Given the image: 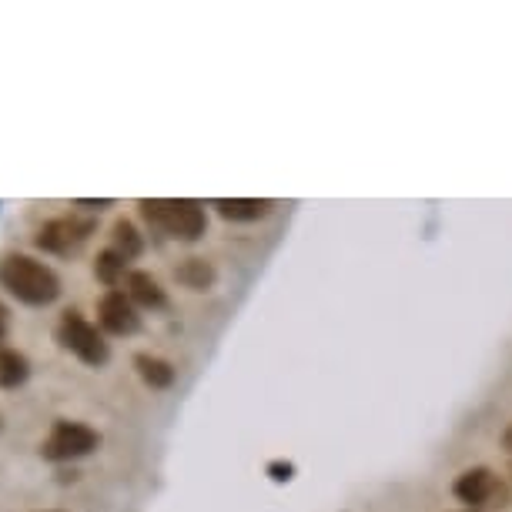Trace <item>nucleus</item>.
Wrapping results in <instances>:
<instances>
[{
    "label": "nucleus",
    "instance_id": "9d476101",
    "mask_svg": "<svg viewBox=\"0 0 512 512\" xmlns=\"http://www.w3.org/2000/svg\"><path fill=\"white\" fill-rule=\"evenodd\" d=\"M134 369H138L141 382L151 385V389H171V385H175V375H178L175 365L158 359V355H151V352L134 355Z\"/></svg>",
    "mask_w": 512,
    "mask_h": 512
},
{
    "label": "nucleus",
    "instance_id": "1a4fd4ad",
    "mask_svg": "<svg viewBox=\"0 0 512 512\" xmlns=\"http://www.w3.org/2000/svg\"><path fill=\"white\" fill-rule=\"evenodd\" d=\"M211 208L225 221H262L272 215L275 205L265 198H218V201H211Z\"/></svg>",
    "mask_w": 512,
    "mask_h": 512
},
{
    "label": "nucleus",
    "instance_id": "39448f33",
    "mask_svg": "<svg viewBox=\"0 0 512 512\" xmlns=\"http://www.w3.org/2000/svg\"><path fill=\"white\" fill-rule=\"evenodd\" d=\"M91 235H94V218L61 215V218H51L47 225H41L34 245L41 251H51V255H74Z\"/></svg>",
    "mask_w": 512,
    "mask_h": 512
},
{
    "label": "nucleus",
    "instance_id": "20e7f679",
    "mask_svg": "<svg viewBox=\"0 0 512 512\" xmlns=\"http://www.w3.org/2000/svg\"><path fill=\"white\" fill-rule=\"evenodd\" d=\"M98 449H101V432L71 419H57L51 425V432H47V439L41 442V456L51 462H74Z\"/></svg>",
    "mask_w": 512,
    "mask_h": 512
},
{
    "label": "nucleus",
    "instance_id": "f3484780",
    "mask_svg": "<svg viewBox=\"0 0 512 512\" xmlns=\"http://www.w3.org/2000/svg\"><path fill=\"white\" fill-rule=\"evenodd\" d=\"M502 449H506L509 456H512V422L506 425V432H502Z\"/></svg>",
    "mask_w": 512,
    "mask_h": 512
},
{
    "label": "nucleus",
    "instance_id": "0eeeda50",
    "mask_svg": "<svg viewBox=\"0 0 512 512\" xmlns=\"http://www.w3.org/2000/svg\"><path fill=\"white\" fill-rule=\"evenodd\" d=\"M98 322L108 335H134L141 328V315L121 288H111L98 302Z\"/></svg>",
    "mask_w": 512,
    "mask_h": 512
},
{
    "label": "nucleus",
    "instance_id": "a211bd4d",
    "mask_svg": "<svg viewBox=\"0 0 512 512\" xmlns=\"http://www.w3.org/2000/svg\"><path fill=\"white\" fill-rule=\"evenodd\" d=\"M4 335H7V308L0 305V342H4Z\"/></svg>",
    "mask_w": 512,
    "mask_h": 512
},
{
    "label": "nucleus",
    "instance_id": "dca6fc26",
    "mask_svg": "<svg viewBox=\"0 0 512 512\" xmlns=\"http://www.w3.org/2000/svg\"><path fill=\"white\" fill-rule=\"evenodd\" d=\"M114 201L111 198H101V201H91V198H77V208H91V211H104V208H111Z\"/></svg>",
    "mask_w": 512,
    "mask_h": 512
},
{
    "label": "nucleus",
    "instance_id": "f03ea898",
    "mask_svg": "<svg viewBox=\"0 0 512 512\" xmlns=\"http://www.w3.org/2000/svg\"><path fill=\"white\" fill-rule=\"evenodd\" d=\"M141 218L178 241H198L208 228V211L191 198H141Z\"/></svg>",
    "mask_w": 512,
    "mask_h": 512
},
{
    "label": "nucleus",
    "instance_id": "423d86ee",
    "mask_svg": "<svg viewBox=\"0 0 512 512\" xmlns=\"http://www.w3.org/2000/svg\"><path fill=\"white\" fill-rule=\"evenodd\" d=\"M452 496L459 502H466L469 509L502 506L499 499H506V486H502V479L492 469L476 466V469H466L456 482H452Z\"/></svg>",
    "mask_w": 512,
    "mask_h": 512
},
{
    "label": "nucleus",
    "instance_id": "2eb2a0df",
    "mask_svg": "<svg viewBox=\"0 0 512 512\" xmlns=\"http://www.w3.org/2000/svg\"><path fill=\"white\" fill-rule=\"evenodd\" d=\"M268 476H272L275 482H292L295 479V466H292V462H282V459H278V462H268Z\"/></svg>",
    "mask_w": 512,
    "mask_h": 512
},
{
    "label": "nucleus",
    "instance_id": "7ed1b4c3",
    "mask_svg": "<svg viewBox=\"0 0 512 512\" xmlns=\"http://www.w3.org/2000/svg\"><path fill=\"white\" fill-rule=\"evenodd\" d=\"M57 342H61V349L71 352L74 359L91 365V369H101V365H108L111 359V345L104 342L98 325H91L88 318L81 312H74V308H67L61 315V322H57Z\"/></svg>",
    "mask_w": 512,
    "mask_h": 512
},
{
    "label": "nucleus",
    "instance_id": "9b49d317",
    "mask_svg": "<svg viewBox=\"0 0 512 512\" xmlns=\"http://www.w3.org/2000/svg\"><path fill=\"white\" fill-rule=\"evenodd\" d=\"M31 379V362L17 349H0V389H21Z\"/></svg>",
    "mask_w": 512,
    "mask_h": 512
},
{
    "label": "nucleus",
    "instance_id": "aec40b11",
    "mask_svg": "<svg viewBox=\"0 0 512 512\" xmlns=\"http://www.w3.org/2000/svg\"><path fill=\"white\" fill-rule=\"evenodd\" d=\"M509 469H512V462H509Z\"/></svg>",
    "mask_w": 512,
    "mask_h": 512
},
{
    "label": "nucleus",
    "instance_id": "6ab92c4d",
    "mask_svg": "<svg viewBox=\"0 0 512 512\" xmlns=\"http://www.w3.org/2000/svg\"><path fill=\"white\" fill-rule=\"evenodd\" d=\"M459 512H476V509H459Z\"/></svg>",
    "mask_w": 512,
    "mask_h": 512
},
{
    "label": "nucleus",
    "instance_id": "f257e3e1",
    "mask_svg": "<svg viewBox=\"0 0 512 512\" xmlns=\"http://www.w3.org/2000/svg\"><path fill=\"white\" fill-rule=\"evenodd\" d=\"M0 285L24 305H51L61 298V278L51 265L37 262L31 255H11L0 262Z\"/></svg>",
    "mask_w": 512,
    "mask_h": 512
},
{
    "label": "nucleus",
    "instance_id": "4468645a",
    "mask_svg": "<svg viewBox=\"0 0 512 512\" xmlns=\"http://www.w3.org/2000/svg\"><path fill=\"white\" fill-rule=\"evenodd\" d=\"M94 275H98V282L108 285V292H111L121 278H128V258H121L114 248H104L101 255L94 258Z\"/></svg>",
    "mask_w": 512,
    "mask_h": 512
},
{
    "label": "nucleus",
    "instance_id": "ddd939ff",
    "mask_svg": "<svg viewBox=\"0 0 512 512\" xmlns=\"http://www.w3.org/2000/svg\"><path fill=\"white\" fill-rule=\"evenodd\" d=\"M111 248L118 251L121 258H128V262H134V258L144 251V238H141V231L131 225L128 218H121V221H114V228H111Z\"/></svg>",
    "mask_w": 512,
    "mask_h": 512
},
{
    "label": "nucleus",
    "instance_id": "f8f14e48",
    "mask_svg": "<svg viewBox=\"0 0 512 512\" xmlns=\"http://www.w3.org/2000/svg\"><path fill=\"white\" fill-rule=\"evenodd\" d=\"M175 278L185 288H191V292H208L211 285H215V268H211V262H205V258H185L178 268H175Z\"/></svg>",
    "mask_w": 512,
    "mask_h": 512
},
{
    "label": "nucleus",
    "instance_id": "6e6552de",
    "mask_svg": "<svg viewBox=\"0 0 512 512\" xmlns=\"http://www.w3.org/2000/svg\"><path fill=\"white\" fill-rule=\"evenodd\" d=\"M124 295L138 308H151V312L168 305V295H164L161 282L148 272H128V278H124Z\"/></svg>",
    "mask_w": 512,
    "mask_h": 512
}]
</instances>
